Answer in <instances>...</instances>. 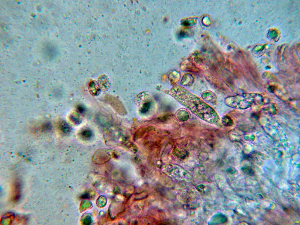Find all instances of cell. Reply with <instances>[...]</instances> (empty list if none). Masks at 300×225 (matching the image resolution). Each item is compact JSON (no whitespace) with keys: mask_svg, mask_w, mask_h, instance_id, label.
Returning a JSON list of instances; mask_svg holds the SVG:
<instances>
[{"mask_svg":"<svg viewBox=\"0 0 300 225\" xmlns=\"http://www.w3.org/2000/svg\"><path fill=\"white\" fill-rule=\"evenodd\" d=\"M267 108V110L271 115H275L277 112L278 108L277 105L275 103H271Z\"/></svg>","mask_w":300,"mask_h":225,"instance_id":"cell-16","label":"cell"},{"mask_svg":"<svg viewBox=\"0 0 300 225\" xmlns=\"http://www.w3.org/2000/svg\"><path fill=\"white\" fill-rule=\"evenodd\" d=\"M115 150L105 148L99 149L94 152L92 161L94 163L103 164L114 157Z\"/></svg>","mask_w":300,"mask_h":225,"instance_id":"cell-3","label":"cell"},{"mask_svg":"<svg viewBox=\"0 0 300 225\" xmlns=\"http://www.w3.org/2000/svg\"><path fill=\"white\" fill-rule=\"evenodd\" d=\"M79 134L80 137L83 139L88 140L92 137L93 133L90 129L88 128H85L81 131Z\"/></svg>","mask_w":300,"mask_h":225,"instance_id":"cell-12","label":"cell"},{"mask_svg":"<svg viewBox=\"0 0 300 225\" xmlns=\"http://www.w3.org/2000/svg\"><path fill=\"white\" fill-rule=\"evenodd\" d=\"M97 82L100 90L103 91L108 90L111 85L109 78L105 74L100 76L98 78Z\"/></svg>","mask_w":300,"mask_h":225,"instance_id":"cell-5","label":"cell"},{"mask_svg":"<svg viewBox=\"0 0 300 225\" xmlns=\"http://www.w3.org/2000/svg\"><path fill=\"white\" fill-rule=\"evenodd\" d=\"M146 131L148 132L147 128H144L142 127L139 129L135 132L134 134V139L137 140L142 138L144 136Z\"/></svg>","mask_w":300,"mask_h":225,"instance_id":"cell-14","label":"cell"},{"mask_svg":"<svg viewBox=\"0 0 300 225\" xmlns=\"http://www.w3.org/2000/svg\"><path fill=\"white\" fill-rule=\"evenodd\" d=\"M76 111L81 115L84 114L86 111L85 107L82 105L79 104L76 106Z\"/></svg>","mask_w":300,"mask_h":225,"instance_id":"cell-18","label":"cell"},{"mask_svg":"<svg viewBox=\"0 0 300 225\" xmlns=\"http://www.w3.org/2000/svg\"><path fill=\"white\" fill-rule=\"evenodd\" d=\"M176 115L178 119L182 122L188 120L190 117L189 112L185 109H181L179 110L176 112Z\"/></svg>","mask_w":300,"mask_h":225,"instance_id":"cell-9","label":"cell"},{"mask_svg":"<svg viewBox=\"0 0 300 225\" xmlns=\"http://www.w3.org/2000/svg\"><path fill=\"white\" fill-rule=\"evenodd\" d=\"M245 138L246 140H253L255 139V136L253 134H246L245 135Z\"/></svg>","mask_w":300,"mask_h":225,"instance_id":"cell-21","label":"cell"},{"mask_svg":"<svg viewBox=\"0 0 300 225\" xmlns=\"http://www.w3.org/2000/svg\"><path fill=\"white\" fill-rule=\"evenodd\" d=\"M222 123L225 126H231L233 124V122L231 118L226 115L223 117L221 119Z\"/></svg>","mask_w":300,"mask_h":225,"instance_id":"cell-15","label":"cell"},{"mask_svg":"<svg viewBox=\"0 0 300 225\" xmlns=\"http://www.w3.org/2000/svg\"><path fill=\"white\" fill-rule=\"evenodd\" d=\"M201 98L206 102L212 103H215L217 100V97L216 95L210 91H204L202 94Z\"/></svg>","mask_w":300,"mask_h":225,"instance_id":"cell-7","label":"cell"},{"mask_svg":"<svg viewBox=\"0 0 300 225\" xmlns=\"http://www.w3.org/2000/svg\"><path fill=\"white\" fill-rule=\"evenodd\" d=\"M52 125L50 123L46 122L42 125V129L44 131H48L52 129Z\"/></svg>","mask_w":300,"mask_h":225,"instance_id":"cell-20","label":"cell"},{"mask_svg":"<svg viewBox=\"0 0 300 225\" xmlns=\"http://www.w3.org/2000/svg\"><path fill=\"white\" fill-rule=\"evenodd\" d=\"M194 80V77L192 74L187 73L184 74L182 76L180 83L184 86L189 87L192 85Z\"/></svg>","mask_w":300,"mask_h":225,"instance_id":"cell-6","label":"cell"},{"mask_svg":"<svg viewBox=\"0 0 300 225\" xmlns=\"http://www.w3.org/2000/svg\"><path fill=\"white\" fill-rule=\"evenodd\" d=\"M69 118L71 121L74 125L80 124L82 121L81 115L76 111L73 112L70 115Z\"/></svg>","mask_w":300,"mask_h":225,"instance_id":"cell-13","label":"cell"},{"mask_svg":"<svg viewBox=\"0 0 300 225\" xmlns=\"http://www.w3.org/2000/svg\"><path fill=\"white\" fill-rule=\"evenodd\" d=\"M59 128L61 132L64 135H67L71 132V128L70 125L64 120L60 121Z\"/></svg>","mask_w":300,"mask_h":225,"instance_id":"cell-10","label":"cell"},{"mask_svg":"<svg viewBox=\"0 0 300 225\" xmlns=\"http://www.w3.org/2000/svg\"><path fill=\"white\" fill-rule=\"evenodd\" d=\"M88 88L90 93L93 96H97L100 93L101 90L96 81L92 80L90 82Z\"/></svg>","mask_w":300,"mask_h":225,"instance_id":"cell-8","label":"cell"},{"mask_svg":"<svg viewBox=\"0 0 300 225\" xmlns=\"http://www.w3.org/2000/svg\"><path fill=\"white\" fill-rule=\"evenodd\" d=\"M151 105L150 102L147 101L144 103L141 109V112L142 113H145L149 110Z\"/></svg>","mask_w":300,"mask_h":225,"instance_id":"cell-17","label":"cell"},{"mask_svg":"<svg viewBox=\"0 0 300 225\" xmlns=\"http://www.w3.org/2000/svg\"><path fill=\"white\" fill-rule=\"evenodd\" d=\"M170 94L178 101L202 120L215 125L220 124V118L215 110L199 97L185 88L175 85Z\"/></svg>","mask_w":300,"mask_h":225,"instance_id":"cell-1","label":"cell"},{"mask_svg":"<svg viewBox=\"0 0 300 225\" xmlns=\"http://www.w3.org/2000/svg\"><path fill=\"white\" fill-rule=\"evenodd\" d=\"M103 99L105 103L110 105L117 113L121 115L125 114V108L117 98L112 96L106 95Z\"/></svg>","mask_w":300,"mask_h":225,"instance_id":"cell-4","label":"cell"},{"mask_svg":"<svg viewBox=\"0 0 300 225\" xmlns=\"http://www.w3.org/2000/svg\"><path fill=\"white\" fill-rule=\"evenodd\" d=\"M183 24L184 25L188 26L189 25V23L188 22L185 21L184 22Z\"/></svg>","mask_w":300,"mask_h":225,"instance_id":"cell-22","label":"cell"},{"mask_svg":"<svg viewBox=\"0 0 300 225\" xmlns=\"http://www.w3.org/2000/svg\"><path fill=\"white\" fill-rule=\"evenodd\" d=\"M242 170L245 173L250 176L253 175L254 174L253 170L249 167H243L242 168Z\"/></svg>","mask_w":300,"mask_h":225,"instance_id":"cell-19","label":"cell"},{"mask_svg":"<svg viewBox=\"0 0 300 225\" xmlns=\"http://www.w3.org/2000/svg\"><path fill=\"white\" fill-rule=\"evenodd\" d=\"M264 100L263 97L260 94L248 93L228 97L225 98V102L230 107L243 110L249 108L253 105L262 104Z\"/></svg>","mask_w":300,"mask_h":225,"instance_id":"cell-2","label":"cell"},{"mask_svg":"<svg viewBox=\"0 0 300 225\" xmlns=\"http://www.w3.org/2000/svg\"><path fill=\"white\" fill-rule=\"evenodd\" d=\"M21 189V184L19 182L16 181L14 183L13 187V194L12 197L13 200L14 202H16L20 197V191Z\"/></svg>","mask_w":300,"mask_h":225,"instance_id":"cell-11","label":"cell"}]
</instances>
